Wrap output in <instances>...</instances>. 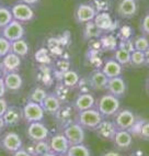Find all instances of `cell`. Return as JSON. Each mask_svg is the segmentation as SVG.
Here are the masks:
<instances>
[{
  "label": "cell",
  "instance_id": "13",
  "mask_svg": "<svg viewBox=\"0 0 149 156\" xmlns=\"http://www.w3.org/2000/svg\"><path fill=\"white\" fill-rule=\"evenodd\" d=\"M48 141H50V151L53 153H55L56 155H58V154H67L69 147H70L68 140H67V137L65 136V134L63 132H59V133L52 135Z\"/></svg>",
  "mask_w": 149,
  "mask_h": 156
},
{
  "label": "cell",
  "instance_id": "12",
  "mask_svg": "<svg viewBox=\"0 0 149 156\" xmlns=\"http://www.w3.org/2000/svg\"><path fill=\"white\" fill-rule=\"evenodd\" d=\"M95 103H97V98L94 97V95H92L91 92H86V94H79L74 98L72 107L76 112H81L95 108Z\"/></svg>",
  "mask_w": 149,
  "mask_h": 156
},
{
  "label": "cell",
  "instance_id": "8",
  "mask_svg": "<svg viewBox=\"0 0 149 156\" xmlns=\"http://www.w3.org/2000/svg\"><path fill=\"white\" fill-rule=\"evenodd\" d=\"M26 136L30 141L37 142V141H44L50 137V129L46 124L42 122H31L28 123L26 128Z\"/></svg>",
  "mask_w": 149,
  "mask_h": 156
},
{
  "label": "cell",
  "instance_id": "24",
  "mask_svg": "<svg viewBox=\"0 0 149 156\" xmlns=\"http://www.w3.org/2000/svg\"><path fill=\"white\" fill-rule=\"evenodd\" d=\"M61 106H63V102L58 99L54 92H48L44 101L42 102V107L44 109L45 113L52 114V115H54Z\"/></svg>",
  "mask_w": 149,
  "mask_h": 156
},
{
  "label": "cell",
  "instance_id": "35",
  "mask_svg": "<svg viewBox=\"0 0 149 156\" xmlns=\"http://www.w3.org/2000/svg\"><path fill=\"white\" fill-rule=\"evenodd\" d=\"M134 48L135 51H140V52H146L149 48V40L146 35L140 34V35L136 36L134 39Z\"/></svg>",
  "mask_w": 149,
  "mask_h": 156
},
{
  "label": "cell",
  "instance_id": "52",
  "mask_svg": "<svg viewBox=\"0 0 149 156\" xmlns=\"http://www.w3.org/2000/svg\"><path fill=\"white\" fill-rule=\"evenodd\" d=\"M0 77H2V72H1V69H0Z\"/></svg>",
  "mask_w": 149,
  "mask_h": 156
},
{
  "label": "cell",
  "instance_id": "22",
  "mask_svg": "<svg viewBox=\"0 0 149 156\" xmlns=\"http://www.w3.org/2000/svg\"><path fill=\"white\" fill-rule=\"evenodd\" d=\"M101 70L104 73L108 78H114L122 76V74H123V66L117 61H115L114 57H111V58L105 59L103 62Z\"/></svg>",
  "mask_w": 149,
  "mask_h": 156
},
{
  "label": "cell",
  "instance_id": "44",
  "mask_svg": "<svg viewBox=\"0 0 149 156\" xmlns=\"http://www.w3.org/2000/svg\"><path fill=\"white\" fill-rule=\"evenodd\" d=\"M100 156H123V155H122L120 152H117V151L110 150V151H105V152H103Z\"/></svg>",
  "mask_w": 149,
  "mask_h": 156
},
{
  "label": "cell",
  "instance_id": "19",
  "mask_svg": "<svg viewBox=\"0 0 149 156\" xmlns=\"http://www.w3.org/2000/svg\"><path fill=\"white\" fill-rule=\"evenodd\" d=\"M21 66V57L18 56L17 54L10 52L7 54L5 57H2L1 64H0V69L2 72V76L8 73L18 72Z\"/></svg>",
  "mask_w": 149,
  "mask_h": 156
},
{
  "label": "cell",
  "instance_id": "14",
  "mask_svg": "<svg viewBox=\"0 0 149 156\" xmlns=\"http://www.w3.org/2000/svg\"><path fill=\"white\" fill-rule=\"evenodd\" d=\"M137 10L136 0H120L116 7V13L122 19H130L137 13Z\"/></svg>",
  "mask_w": 149,
  "mask_h": 156
},
{
  "label": "cell",
  "instance_id": "37",
  "mask_svg": "<svg viewBox=\"0 0 149 156\" xmlns=\"http://www.w3.org/2000/svg\"><path fill=\"white\" fill-rule=\"evenodd\" d=\"M136 133L140 139L145 140V141H149V120L143 121L139 123Z\"/></svg>",
  "mask_w": 149,
  "mask_h": 156
},
{
  "label": "cell",
  "instance_id": "42",
  "mask_svg": "<svg viewBox=\"0 0 149 156\" xmlns=\"http://www.w3.org/2000/svg\"><path fill=\"white\" fill-rule=\"evenodd\" d=\"M7 88L6 85H5V81H3V77H0V98H3L6 95Z\"/></svg>",
  "mask_w": 149,
  "mask_h": 156
},
{
  "label": "cell",
  "instance_id": "9",
  "mask_svg": "<svg viewBox=\"0 0 149 156\" xmlns=\"http://www.w3.org/2000/svg\"><path fill=\"white\" fill-rule=\"evenodd\" d=\"M10 9H11L13 19L21 23L31 22L35 18V12H34L32 6H29L26 3L19 1V2L14 3Z\"/></svg>",
  "mask_w": 149,
  "mask_h": 156
},
{
  "label": "cell",
  "instance_id": "27",
  "mask_svg": "<svg viewBox=\"0 0 149 156\" xmlns=\"http://www.w3.org/2000/svg\"><path fill=\"white\" fill-rule=\"evenodd\" d=\"M79 81H80V76L76 70L69 69L61 74V83L66 87H68V88H70V89L74 88V87H77Z\"/></svg>",
  "mask_w": 149,
  "mask_h": 156
},
{
  "label": "cell",
  "instance_id": "38",
  "mask_svg": "<svg viewBox=\"0 0 149 156\" xmlns=\"http://www.w3.org/2000/svg\"><path fill=\"white\" fill-rule=\"evenodd\" d=\"M10 52H11V42L5 36L0 35V58L5 57Z\"/></svg>",
  "mask_w": 149,
  "mask_h": 156
},
{
  "label": "cell",
  "instance_id": "33",
  "mask_svg": "<svg viewBox=\"0 0 149 156\" xmlns=\"http://www.w3.org/2000/svg\"><path fill=\"white\" fill-rule=\"evenodd\" d=\"M113 57L115 58V61L119 62L122 66L130 65V52L123 50V48H116V50L114 51Z\"/></svg>",
  "mask_w": 149,
  "mask_h": 156
},
{
  "label": "cell",
  "instance_id": "40",
  "mask_svg": "<svg viewBox=\"0 0 149 156\" xmlns=\"http://www.w3.org/2000/svg\"><path fill=\"white\" fill-rule=\"evenodd\" d=\"M140 31L144 35L148 36L149 35V12L144 16L140 22Z\"/></svg>",
  "mask_w": 149,
  "mask_h": 156
},
{
  "label": "cell",
  "instance_id": "2",
  "mask_svg": "<svg viewBox=\"0 0 149 156\" xmlns=\"http://www.w3.org/2000/svg\"><path fill=\"white\" fill-rule=\"evenodd\" d=\"M103 119L104 118L102 117V114L100 113L97 108L89 109L86 111L76 112L74 118V122H77L85 130H91V131H94V129L102 122Z\"/></svg>",
  "mask_w": 149,
  "mask_h": 156
},
{
  "label": "cell",
  "instance_id": "6",
  "mask_svg": "<svg viewBox=\"0 0 149 156\" xmlns=\"http://www.w3.org/2000/svg\"><path fill=\"white\" fill-rule=\"evenodd\" d=\"M113 122L117 130H132L136 124V115L130 109H122L113 117Z\"/></svg>",
  "mask_w": 149,
  "mask_h": 156
},
{
  "label": "cell",
  "instance_id": "28",
  "mask_svg": "<svg viewBox=\"0 0 149 156\" xmlns=\"http://www.w3.org/2000/svg\"><path fill=\"white\" fill-rule=\"evenodd\" d=\"M103 35V32L94 24L93 21L88 22L83 25V39L89 41V40L100 39Z\"/></svg>",
  "mask_w": 149,
  "mask_h": 156
},
{
  "label": "cell",
  "instance_id": "17",
  "mask_svg": "<svg viewBox=\"0 0 149 156\" xmlns=\"http://www.w3.org/2000/svg\"><path fill=\"white\" fill-rule=\"evenodd\" d=\"M113 144L119 151L130 150L134 144L132 132L128 130H117L113 140Z\"/></svg>",
  "mask_w": 149,
  "mask_h": 156
},
{
  "label": "cell",
  "instance_id": "25",
  "mask_svg": "<svg viewBox=\"0 0 149 156\" xmlns=\"http://www.w3.org/2000/svg\"><path fill=\"white\" fill-rule=\"evenodd\" d=\"M25 150L28 151L32 156H40V155H42V154L50 152V141H48V140L37 141V142L31 141V143L26 146Z\"/></svg>",
  "mask_w": 149,
  "mask_h": 156
},
{
  "label": "cell",
  "instance_id": "47",
  "mask_svg": "<svg viewBox=\"0 0 149 156\" xmlns=\"http://www.w3.org/2000/svg\"><path fill=\"white\" fill-rule=\"evenodd\" d=\"M145 59H146V63H145V65H147V66H149V48L145 52Z\"/></svg>",
  "mask_w": 149,
  "mask_h": 156
},
{
  "label": "cell",
  "instance_id": "34",
  "mask_svg": "<svg viewBox=\"0 0 149 156\" xmlns=\"http://www.w3.org/2000/svg\"><path fill=\"white\" fill-rule=\"evenodd\" d=\"M146 59H145V53L140 52V51H134L130 53V65H132L133 67H141L145 65Z\"/></svg>",
  "mask_w": 149,
  "mask_h": 156
},
{
  "label": "cell",
  "instance_id": "51",
  "mask_svg": "<svg viewBox=\"0 0 149 156\" xmlns=\"http://www.w3.org/2000/svg\"><path fill=\"white\" fill-rule=\"evenodd\" d=\"M56 156H68L67 154H58V155H56Z\"/></svg>",
  "mask_w": 149,
  "mask_h": 156
},
{
  "label": "cell",
  "instance_id": "21",
  "mask_svg": "<svg viewBox=\"0 0 149 156\" xmlns=\"http://www.w3.org/2000/svg\"><path fill=\"white\" fill-rule=\"evenodd\" d=\"M94 24L97 25L103 33H110L111 31H113L115 28V22H114L113 18L111 17V14L106 12H98L95 18L93 20Z\"/></svg>",
  "mask_w": 149,
  "mask_h": 156
},
{
  "label": "cell",
  "instance_id": "5",
  "mask_svg": "<svg viewBox=\"0 0 149 156\" xmlns=\"http://www.w3.org/2000/svg\"><path fill=\"white\" fill-rule=\"evenodd\" d=\"M23 120L25 122H42L45 118V111L42 105L32 101H28L22 108Z\"/></svg>",
  "mask_w": 149,
  "mask_h": 156
},
{
  "label": "cell",
  "instance_id": "48",
  "mask_svg": "<svg viewBox=\"0 0 149 156\" xmlns=\"http://www.w3.org/2000/svg\"><path fill=\"white\" fill-rule=\"evenodd\" d=\"M40 156H56V154H55V153H53L52 151H50V152H47V153L42 154V155H40Z\"/></svg>",
  "mask_w": 149,
  "mask_h": 156
},
{
  "label": "cell",
  "instance_id": "23",
  "mask_svg": "<svg viewBox=\"0 0 149 156\" xmlns=\"http://www.w3.org/2000/svg\"><path fill=\"white\" fill-rule=\"evenodd\" d=\"M2 77H3V81H5V85H6L7 91L14 92L22 88V85H23L22 76L20 75L18 72L8 73V74H5Z\"/></svg>",
  "mask_w": 149,
  "mask_h": 156
},
{
  "label": "cell",
  "instance_id": "30",
  "mask_svg": "<svg viewBox=\"0 0 149 156\" xmlns=\"http://www.w3.org/2000/svg\"><path fill=\"white\" fill-rule=\"evenodd\" d=\"M47 94H48V92L45 90L44 87L36 86V87H34L33 89L30 91V94H29L28 101H32V102H36V103L42 105V102H43L44 99L46 98Z\"/></svg>",
  "mask_w": 149,
  "mask_h": 156
},
{
  "label": "cell",
  "instance_id": "3",
  "mask_svg": "<svg viewBox=\"0 0 149 156\" xmlns=\"http://www.w3.org/2000/svg\"><path fill=\"white\" fill-rule=\"evenodd\" d=\"M61 130H63L61 132L65 134V136L67 137L70 145L85 143V140H86L85 129L81 126H79L77 122H74V120L69 123V124H67L66 126H64Z\"/></svg>",
  "mask_w": 149,
  "mask_h": 156
},
{
  "label": "cell",
  "instance_id": "41",
  "mask_svg": "<svg viewBox=\"0 0 149 156\" xmlns=\"http://www.w3.org/2000/svg\"><path fill=\"white\" fill-rule=\"evenodd\" d=\"M9 108V105H8V101L3 98H0V117H3L5 113L7 112Z\"/></svg>",
  "mask_w": 149,
  "mask_h": 156
},
{
  "label": "cell",
  "instance_id": "11",
  "mask_svg": "<svg viewBox=\"0 0 149 156\" xmlns=\"http://www.w3.org/2000/svg\"><path fill=\"white\" fill-rule=\"evenodd\" d=\"M24 34H25L24 27H23L22 23L17 21V20L11 21L6 28H3L1 30V35L5 36L10 42H14L17 40L23 39Z\"/></svg>",
  "mask_w": 149,
  "mask_h": 156
},
{
  "label": "cell",
  "instance_id": "1",
  "mask_svg": "<svg viewBox=\"0 0 149 156\" xmlns=\"http://www.w3.org/2000/svg\"><path fill=\"white\" fill-rule=\"evenodd\" d=\"M95 108L99 110L104 119H110V118H113L120 110L121 101H120V98L106 92L97 99Z\"/></svg>",
  "mask_w": 149,
  "mask_h": 156
},
{
  "label": "cell",
  "instance_id": "4",
  "mask_svg": "<svg viewBox=\"0 0 149 156\" xmlns=\"http://www.w3.org/2000/svg\"><path fill=\"white\" fill-rule=\"evenodd\" d=\"M22 139L14 131H8L3 133V135L0 139V147L9 154H13L14 152L22 148Z\"/></svg>",
  "mask_w": 149,
  "mask_h": 156
},
{
  "label": "cell",
  "instance_id": "18",
  "mask_svg": "<svg viewBox=\"0 0 149 156\" xmlns=\"http://www.w3.org/2000/svg\"><path fill=\"white\" fill-rule=\"evenodd\" d=\"M88 80L91 89L97 90V91H103L106 90V86H108L109 78L106 77L104 73L100 69H94L92 70L88 76Z\"/></svg>",
  "mask_w": 149,
  "mask_h": 156
},
{
  "label": "cell",
  "instance_id": "29",
  "mask_svg": "<svg viewBox=\"0 0 149 156\" xmlns=\"http://www.w3.org/2000/svg\"><path fill=\"white\" fill-rule=\"evenodd\" d=\"M11 52L20 57H24L30 52V46L24 39L17 40L14 42H11Z\"/></svg>",
  "mask_w": 149,
  "mask_h": 156
},
{
  "label": "cell",
  "instance_id": "15",
  "mask_svg": "<svg viewBox=\"0 0 149 156\" xmlns=\"http://www.w3.org/2000/svg\"><path fill=\"white\" fill-rule=\"evenodd\" d=\"M74 114H76V111H74L72 105H65L64 103L53 117H54L56 122L59 124V126L63 129L64 126H66L67 124L74 121Z\"/></svg>",
  "mask_w": 149,
  "mask_h": 156
},
{
  "label": "cell",
  "instance_id": "36",
  "mask_svg": "<svg viewBox=\"0 0 149 156\" xmlns=\"http://www.w3.org/2000/svg\"><path fill=\"white\" fill-rule=\"evenodd\" d=\"M69 91H70V88H68V87H66L65 85L61 84V83H59V84L56 86L55 90H54L53 92L57 96V98L63 102V105H64V103L67 101V99H68Z\"/></svg>",
  "mask_w": 149,
  "mask_h": 156
},
{
  "label": "cell",
  "instance_id": "46",
  "mask_svg": "<svg viewBox=\"0 0 149 156\" xmlns=\"http://www.w3.org/2000/svg\"><path fill=\"white\" fill-rule=\"evenodd\" d=\"M6 126V123H5V120H3V117H0V132L3 131Z\"/></svg>",
  "mask_w": 149,
  "mask_h": 156
},
{
  "label": "cell",
  "instance_id": "20",
  "mask_svg": "<svg viewBox=\"0 0 149 156\" xmlns=\"http://www.w3.org/2000/svg\"><path fill=\"white\" fill-rule=\"evenodd\" d=\"M3 120L7 128H13L19 126L23 120V110L18 106H9L8 110L3 115Z\"/></svg>",
  "mask_w": 149,
  "mask_h": 156
},
{
  "label": "cell",
  "instance_id": "39",
  "mask_svg": "<svg viewBox=\"0 0 149 156\" xmlns=\"http://www.w3.org/2000/svg\"><path fill=\"white\" fill-rule=\"evenodd\" d=\"M119 48H123L125 51H128V52H134L135 51V48H134V40L130 37V39H124L121 40L119 42Z\"/></svg>",
  "mask_w": 149,
  "mask_h": 156
},
{
  "label": "cell",
  "instance_id": "43",
  "mask_svg": "<svg viewBox=\"0 0 149 156\" xmlns=\"http://www.w3.org/2000/svg\"><path fill=\"white\" fill-rule=\"evenodd\" d=\"M11 156H32V155H31L25 148L22 147V148H20L19 151H17V152H14L13 154H11Z\"/></svg>",
  "mask_w": 149,
  "mask_h": 156
},
{
  "label": "cell",
  "instance_id": "26",
  "mask_svg": "<svg viewBox=\"0 0 149 156\" xmlns=\"http://www.w3.org/2000/svg\"><path fill=\"white\" fill-rule=\"evenodd\" d=\"M100 44H101V48L103 51H109V52H114L116 48H119V41L115 35L111 33H105L103 34L99 39Z\"/></svg>",
  "mask_w": 149,
  "mask_h": 156
},
{
  "label": "cell",
  "instance_id": "45",
  "mask_svg": "<svg viewBox=\"0 0 149 156\" xmlns=\"http://www.w3.org/2000/svg\"><path fill=\"white\" fill-rule=\"evenodd\" d=\"M20 2L26 3L29 6H35L40 2V0H20Z\"/></svg>",
  "mask_w": 149,
  "mask_h": 156
},
{
  "label": "cell",
  "instance_id": "32",
  "mask_svg": "<svg viewBox=\"0 0 149 156\" xmlns=\"http://www.w3.org/2000/svg\"><path fill=\"white\" fill-rule=\"evenodd\" d=\"M13 16H12L11 9L7 7L0 6V30L6 28L9 23L13 21Z\"/></svg>",
  "mask_w": 149,
  "mask_h": 156
},
{
  "label": "cell",
  "instance_id": "10",
  "mask_svg": "<svg viewBox=\"0 0 149 156\" xmlns=\"http://www.w3.org/2000/svg\"><path fill=\"white\" fill-rule=\"evenodd\" d=\"M116 132H117V128L113 121L110 119H103L102 122L94 129L95 135L105 142H113Z\"/></svg>",
  "mask_w": 149,
  "mask_h": 156
},
{
  "label": "cell",
  "instance_id": "7",
  "mask_svg": "<svg viewBox=\"0 0 149 156\" xmlns=\"http://www.w3.org/2000/svg\"><path fill=\"white\" fill-rule=\"evenodd\" d=\"M98 11L91 3H80L78 5L74 10V20L78 24H86L88 22L93 21Z\"/></svg>",
  "mask_w": 149,
  "mask_h": 156
},
{
  "label": "cell",
  "instance_id": "50",
  "mask_svg": "<svg viewBox=\"0 0 149 156\" xmlns=\"http://www.w3.org/2000/svg\"><path fill=\"white\" fill-rule=\"evenodd\" d=\"M147 90H148V94H149V77L147 79Z\"/></svg>",
  "mask_w": 149,
  "mask_h": 156
},
{
  "label": "cell",
  "instance_id": "16",
  "mask_svg": "<svg viewBox=\"0 0 149 156\" xmlns=\"http://www.w3.org/2000/svg\"><path fill=\"white\" fill-rule=\"evenodd\" d=\"M106 91L117 98L125 97L127 91V85L125 79L122 76L114 77V78H109Z\"/></svg>",
  "mask_w": 149,
  "mask_h": 156
},
{
  "label": "cell",
  "instance_id": "53",
  "mask_svg": "<svg viewBox=\"0 0 149 156\" xmlns=\"http://www.w3.org/2000/svg\"><path fill=\"white\" fill-rule=\"evenodd\" d=\"M136 1H137V0H136Z\"/></svg>",
  "mask_w": 149,
  "mask_h": 156
},
{
  "label": "cell",
  "instance_id": "49",
  "mask_svg": "<svg viewBox=\"0 0 149 156\" xmlns=\"http://www.w3.org/2000/svg\"><path fill=\"white\" fill-rule=\"evenodd\" d=\"M127 156H141V155H139L138 153H134V154H130V155H127Z\"/></svg>",
  "mask_w": 149,
  "mask_h": 156
},
{
  "label": "cell",
  "instance_id": "31",
  "mask_svg": "<svg viewBox=\"0 0 149 156\" xmlns=\"http://www.w3.org/2000/svg\"><path fill=\"white\" fill-rule=\"evenodd\" d=\"M68 156H91V151L90 148L82 144H76V145H70L68 152H67Z\"/></svg>",
  "mask_w": 149,
  "mask_h": 156
}]
</instances>
